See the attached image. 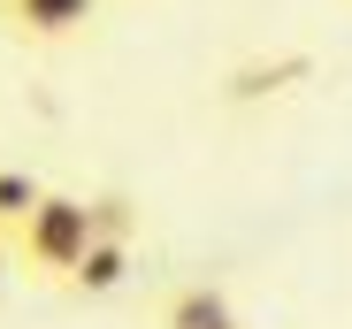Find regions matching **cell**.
<instances>
[{"instance_id":"cell-7","label":"cell","mask_w":352,"mask_h":329,"mask_svg":"<svg viewBox=\"0 0 352 329\" xmlns=\"http://www.w3.org/2000/svg\"><path fill=\"white\" fill-rule=\"evenodd\" d=\"M0 238H8V230H0Z\"/></svg>"},{"instance_id":"cell-6","label":"cell","mask_w":352,"mask_h":329,"mask_svg":"<svg viewBox=\"0 0 352 329\" xmlns=\"http://www.w3.org/2000/svg\"><path fill=\"white\" fill-rule=\"evenodd\" d=\"M8 276H16V245L0 238V291H8Z\"/></svg>"},{"instance_id":"cell-4","label":"cell","mask_w":352,"mask_h":329,"mask_svg":"<svg viewBox=\"0 0 352 329\" xmlns=\"http://www.w3.org/2000/svg\"><path fill=\"white\" fill-rule=\"evenodd\" d=\"M123 284H131V238H92L85 260H77V276H69L62 291H77V299H115Z\"/></svg>"},{"instance_id":"cell-2","label":"cell","mask_w":352,"mask_h":329,"mask_svg":"<svg viewBox=\"0 0 352 329\" xmlns=\"http://www.w3.org/2000/svg\"><path fill=\"white\" fill-rule=\"evenodd\" d=\"M92 16H100V0H0V23L31 46H62V38L92 31Z\"/></svg>"},{"instance_id":"cell-5","label":"cell","mask_w":352,"mask_h":329,"mask_svg":"<svg viewBox=\"0 0 352 329\" xmlns=\"http://www.w3.org/2000/svg\"><path fill=\"white\" fill-rule=\"evenodd\" d=\"M38 199H46V184H38L31 169H0V230H16Z\"/></svg>"},{"instance_id":"cell-1","label":"cell","mask_w":352,"mask_h":329,"mask_svg":"<svg viewBox=\"0 0 352 329\" xmlns=\"http://www.w3.org/2000/svg\"><path fill=\"white\" fill-rule=\"evenodd\" d=\"M8 245H16V268H23V276H38V284H69L77 260H85V245H92V207L69 199V192H46L23 223L8 230Z\"/></svg>"},{"instance_id":"cell-3","label":"cell","mask_w":352,"mask_h":329,"mask_svg":"<svg viewBox=\"0 0 352 329\" xmlns=\"http://www.w3.org/2000/svg\"><path fill=\"white\" fill-rule=\"evenodd\" d=\"M161 329H245V321H238V299H230L222 284L192 276V284H176L161 299Z\"/></svg>"}]
</instances>
